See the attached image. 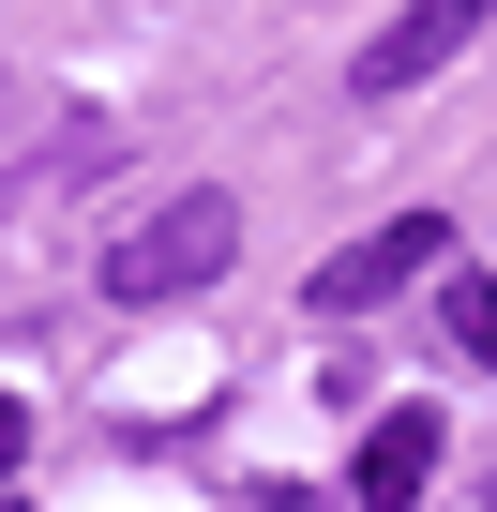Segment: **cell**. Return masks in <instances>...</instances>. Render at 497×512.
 Wrapping results in <instances>:
<instances>
[{
	"mask_svg": "<svg viewBox=\"0 0 497 512\" xmlns=\"http://www.w3.org/2000/svg\"><path fill=\"white\" fill-rule=\"evenodd\" d=\"M437 452H452V422H437V407H392V422L362 437V467H347V512H422V497H437Z\"/></svg>",
	"mask_w": 497,
	"mask_h": 512,
	"instance_id": "cell-4",
	"label": "cell"
},
{
	"mask_svg": "<svg viewBox=\"0 0 497 512\" xmlns=\"http://www.w3.org/2000/svg\"><path fill=\"white\" fill-rule=\"evenodd\" d=\"M16 452H31V407H16V392H0V482H16Z\"/></svg>",
	"mask_w": 497,
	"mask_h": 512,
	"instance_id": "cell-6",
	"label": "cell"
},
{
	"mask_svg": "<svg viewBox=\"0 0 497 512\" xmlns=\"http://www.w3.org/2000/svg\"><path fill=\"white\" fill-rule=\"evenodd\" d=\"M226 256H241V196H226V181H196V196H166L151 226H121V241H106V302H196Z\"/></svg>",
	"mask_w": 497,
	"mask_h": 512,
	"instance_id": "cell-1",
	"label": "cell"
},
{
	"mask_svg": "<svg viewBox=\"0 0 497 512\" xmlns=\"http://www.w3.org/2000/svg\"><path fill=\"white\" fill-rule=\"evenodd\" d=\"M257 512H317V497H287V482H272V497H257Z\"/></svg>",
	"mask_w": 497,
	"mask_h": 512,
	"instance_id": "cell-7",
	"label": "cell"
},
{
	"mask_svg": "<svg viewBox=\"0 0 497 512\" xmlns=\"http://www.w3.org/2000/svg\"><path fill=\"white\" fill-rule=\"evenodd\" d=\"M467 31H497V0H407V16L362 46V91L392 106V91H422V76H452L467 61Z\"/></svg>",
	"mask_w": 497,
	"mask_h": 512,
	"instance_id": "cell-3",
	"label": "cell"
},
{
	"mask_svg": "<svg viewBox=\"0 0 497 512\" xmlns=\"http://www.w3.org/2000/svg\"><path fill=\"white\" fill-rule=\"evenodd\" d=\"M452 347H467V362L497 377V287H452Z\"/></svg>",
	"mask_w": 497,
	"mask_h": 512,
	"instance_id": "cell-5",
	"label": "cell"
},
{
	"mask_svg": "<svg viewBox=\"0 0 497 512\" xmlns=\"http://www.w3.org/2000/svg\"><path fill=\"white\" fill-rule=\"evenodd\" d=\"M437 256H452V226H437V211H392V226L332 241V256H317V317H377V302H407Z\"/></svg>",
	"mask_w": 497,
	"mask_h": 512,
	"instance_id": "cell-2",
	"label": "cell"
},
{
	"mask_svg": "<svg viewBox=\"0 0 497 512\" xmlns=\"http://www.w3.org/2000/svg\"><path fill=\"white\" fill-rule=\"evenodd\" d=\"M0 512H31V497H16V482H0Z\"/></svg>",
	"mask_w": 497,
	"mask_h": 512,
	"instance_id": "cell-8",
	"label": "cell"
}]
</instances>
